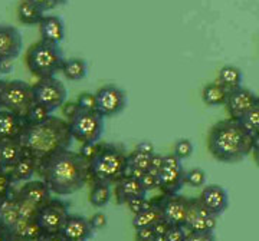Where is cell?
I'll return each instance as SVG.
<instances>
[{
	"label": "cell",
	"instance_id": "6da1fadb",
	"mask_svg": "<svg viewBox=\"0 0 259 241\" xmlns=\"http://www.w3.org/2000/svg\"><path fill=\"white\" fill-rule=\"evenodd\" d=\"M37 175L55 195H72L91 181L90 161L79 152L64 149L37 161Z\"/></svg>",
	"mask_w": 259,
	"mask_h": 241
},
{
	"label": "cell",
	"instance_id": "7a4b0ae2",
	"mask_svg": "<svg viewBox=\"0 0 259 241\" xmlns=\"http://www.w3.org/2000/svg\"><path fill=\"white\" fill-rule=\"evenodd\" d=\"M255 135L241 120L226 118L213 125L207 135V149L216 161L236 164L249 157L253 149Z\"/></svg>",
	"mask_w": 259,
	"mask_h": 241
},
{
	"label": "cell",
	"instance_id": "3957f363",
	"mask_svg": "<svg viewBox=\"0 0 259 241\" xmlns=\"http://www.w3.org/2000/svg\"><path fill=\"white\" fill-rule=\"evenodd\" d=\"M19 139L25 152L36 158L37 161L59 151L69 149L74 141L69 122L54 115L45 122L26 125Z\"/></svg>",
	"mask_w": 259,
	"mask_h": 241
},
{
	"label": "cell",
	"instance_id": "277c9868",
	"mask_svg": "<svg viewBox=\"0 0 259 241\" xmlns=\"http://www.w3.org/2000/svg\"><path fill=\"white\" fill-rule=\"evenodd\" d=\"M128 155L125 149L117 144L101 142L97 155L90 161L91 181L102 184H117L127 175Z\"/></svg>",
	"mask_w": 259,
	"mask_h": 241
},
{
	"label": "cell",
	"instance_id": "5b68a950",
	"mask_svg": "<svg viewBox=\"0 0 259 241\" xmlns=\"http://www.w3.org/2000/svg\"><path fill=\"white\" fill-rule=\"evenodd\" d=\"M25 62L32 75L40 79L55 76L58 72H61L65 57L59 45L40 39L29 47Z\"/></svg>",
	"mask_w": 259,
	"mask_h": 241
},
{
	"label": "cell",
	"instance_id": "8992f818",
	"mask_svg": "<svg viewBox=\"0 0 259 241\" xmlns=\"http://www.w3.org/2000/svg\"><path fill=\"white\" fill-rule=\"evenodd\" d=\"M0 93L3 109L25 118L29 108L33 105V86L25 81H0Z\"/></svg>",
	"mask_w": 259,
	"mask_h": 241
},
{
	"label": "cell",
	"instance_id": "52a82bcc",
	"mask_svg": "<svg viewBox=\"0 0 259 241\" xmlns=\"http://www.w3.org/2000/svg\"><path fill=\"white\" fill-rule=\"evenodd\" d=\"M68 122L74 141L81 144L100 142L104 132V116L98 111H79Z\"/></svg>",
	"mask_w": 259,
	"mask_h": 241
},
{
	"label": "cell",
	"instance_id": "ba28073f",
	"mask_svg": "<svg viewBox=\"0 0 259 241\" xmlns=\"http://www.w3.org/2000/svg\"><path fill=\"white\" fill-rule=\"evenodd\" d=\"M33 86V99L35 102L47 106L49 111L55 112L66 102L68 91L65 85L56 79L55 76L51 78H40Z\"/></svg>",
	"mask_w": 259,
	"mask_h": 241
},
{
	"label": "cell",
	"instance_id": "9c48e42d",
	"mask_svg": "<svg viewBox=\"0 0 259 241\" xmlns=\"http://www.w3.org/2000/svg\"><path fill=\"white\" fill-rule=\"evenodd\" d=\"M186 171L182 165V159L168 154L164 155L163 167L158 171V188L164 195H175L186 186Z\"/></svg>",
	"mask_w": 259,
	"mask_h": 241
},
{
	"label": "cell",
	"instance_id": "30bf717a",
	"mask_svg": "<svg viewBox=\"0 0 259 241\" xmlns=\"http://www.w3.org/2000/svg\"><path fill=\"white\" fill-rule=\"evenodd\" d=\"M69 215V205L59 198H51L39 208L36 221L44 232H59L62 224Z\"/></svg>",
	"mask_w": 259,
	"mask_h": 241
},
{
	"label": "cell",
	"instance_id": "8fae6325",
	"mask_svg": "<svg viewBox=\"0 0 259 241\" xmlns=\"http://www.w3.org/2000/svg\"><path fill=\"white\" fill-rule=\"evenodd\" d=\"M97 111L104 118L115 116L127 106V93L115 85H104L97 93Z\"/></svg>",
	"mask_w": 259,
	"mask_h": 241
},
{
	"label": "cell",
	"instance_id": "7c38bea8",
	"mask_svg": "<svg viewBox=\"0 0 259 241\" xmlns=\"http://www.w3.org/2000/svg\"><path fill=\"white\" fill-rule=\"evenodd\" d=\"M218 217L210 214L200 203L199 197L189 200L185 227L189 232H214Z\"/></svg>",
	"mask_w": 259,
	"mask_h": 241
},
{
	"label": "cell",
	"instance_id": "4fadbf2b",
	"mask_svg": "<svg viewBox=\"0 0 259 241\" xmlns=\"http://www.w3.org/2000/svg\"><path fill=\"white\" fill-rule=\"evenodd\" d=\"M156 203L160 205L163 218L168 221L171 225H185L187 208H189V200L185 195H161L154 198Z\"/></svg>",
	"mask_w": 259,
	"mask_h": 241
},
{
	"label": "cell",
	"instance_id": "5bb4252c",
	"mask_svg": "<svg viewBox=\"0 0 259 241\" xmlns=\"http://www.w3.org/2000/svg\"><path fill=\"white\" fill-rule=\"evenodd\" d=\"M256 103H258V95L242 86L228 93L225 108L229 118L239 120L243 118L245 113H248L253 106H256Z\"/></svg>",
	"mask_w": 259,
	"mask_h": 241
},
{
	"label": "cell",
	"instance_id": "9a60e30c",
	"mask_svg": "<svg viewBox=\"0 0 259 241\" xmlns=\"http://www.w3.org/2000/svg\"><path fill=\"white\" fill-rule=\"evenodd\" d=\"M199 200L204 205V208L214 217L222 215L229 207L228 191L222 186H216V184L204 187L203 191L199 195Z\"/></svg>",
	"mask_w": 259,
	"mask_h": 241
},
{
	"label": "cell",
	"instance_id": "2e32d148",
	"mask_svg": "<svg viewBox=\"0 0 259 241\" xmlns=\"http://www.w3.org/2000/svg\"><path fill=\"white\" fill-rule=\"evenodd\" d=\"M90 220L78 214H69L61 227V235L66 241H87L93 235Z\"/></svg>",
	"mask_w": 259,
	"mask_h": 241
},
{
	"label": "cell",
	"instance_id": "e0dca14e",
	"mask_svg": "<svg viewBox=\"0 0 259 241\" xmlns=\"http://www.w3.org/2000/svg\"><path fill=\"white\" fill-rule=\"evenodd\" d=\"M23 47V39L18 29L0 25V59H16Z\"/></svg>",
	"mask_w": 259,
	"mask_h": 241
},
{
	"label": "cell",
	"instance_id": "ac0fdd59",
	"mask_svg": "<svg viewBox=\"0 0 259 241\" xmlns=\"http://www.w3.org/2000/svg\"><path fill=\"white\" fill-rule=\"evenodd\" d=\"M114 186H115L114 187V197H115V203L118 205L127 204L130 200L147 194L144 187L141 186V181L134 176L125 175Z\"/></svg>",
	"mask_w": 259,
	"mask_h": 241
},
{
	"label": "cell",
	"instance_id": "d6986e66",
	"mask_svg": "<svg viewBox=\"0 0 259 241\" xmlns=\"http://www.w3.org/2000/svg\"><path fill=\"white\" fill-rule=\"evenodd\" d=\"M18 194L28 200L29 203H32L33 205H36L37 208H40L42 205H45L51 200L52 191L48 187V184L42 179L37 181H26V184H23V187L18 191Z\"/></svg>",
	"mask_w": 259,
	"mask_h": 241
},
{
	"label": "cell",
	"instance_id": "ffe728a7",
	"mask_svg": "<svg viewBox=\"0 0 259 241\" xmlns=\"http://www.w3.org/2000/svg\"><path fill=\"white\" fill-rule=\"evenodd\" d=\"M19 218H20V214H19L16 194L2 198V201H0V231H3L6 235H10L15 225L18 224Z\"/></svg>",
	"mask_w": 259,
	"mask_h": 241
},
{
	"label": "cell",
	"instance_id": "44dd1931",
	"mask_svg": "<svg viewBox=\"0 0 259 241\" xmlns=\"http://www.w3.org/2000/svg\"><path fill=\"white\" fill-rule=\"evenodd\" d=\"M37 26L42 40L59 45L65 39V23L59 16L45 15V18L42 19V22Z\"/></svg>",
	"mask_w": 259,
	"mask_h": 241
},
{
	"label": "cell",
	"instance_id": "7402d4cb",
	"mask_svg": "<svg viewBox=\"0 0 259 241\" xmlns=\"http://www.w3.org/2000/svg\"><path fill=\"white\" fill-rule=\"evenodd\" d=\"M26 125L25 118L8 109H0V139L19 138Z\"/></svg>",
	"mask_w": 259,
	"mask_h": 241
},
{
	"label": "cell",
	"instance_id": "603a6c76",
	"mask_svg": "<svg viewBox=\"0 0 259 241\" xmlns=\"http://www.w3.org/2000/svg\"><path fill=\"white\" fill-rule=\"evenodd\" d=\"M25 149L19 138L0 139V158L6 169H10L20 158L23 157Z\"/></svg>",
	"mask_w": 259,
	"mask_h": 241
},
{
	"label": "cell",
	"instance_id": "cb8c5ba5",
	"mask_svg": "<svg viewBox=\"0 0 259 241\" xmlns=\"http://www.w3.org/2000/svg\"><path fill=\"white\" fill-rule=\"evenodd\" d=\"M15 183L20 181H30L32 176L37 172V159L29 154H23V157L19 159L13 167L8 169Z\"/></svg>",
	"mask_w": 259,
	"mask_h": 241
},
{
	"label": "cell",
	"instance_id": "d4e9b609",
	"mask_svg": "<svg viewBox=\"0 0 259 241\" xmlns=\"http://www.w3.org/2000/svg\"><path fill=\"white\" fill-rule=\"evenodd\" d=\"M218 82L222 85L228 92H231V91H235L238 88H242L243 74H242V71L238 66L225 65L219 71Z\"/></svg>",
	"mask_w": 259,
	"mask_h": 241
},
{
	"label": "cell",
	"instance_id": "484cf974",
	"mask_svg": "<svg viewBox=\"0 0 259 241\" xmlns=\"http://www.w3.org/2000/svg\"><path fill=\"white\" fill-rule=\"evenodd\" d=\"M44 18H45V12H42L28 0H20V3L18 5V19L20 23L26 26L39 25Z\"/></svg>",
	"mask_w": 259,
	"mask_h": 241
},
{
	"label": "cell",
	"instance_id": "4316f807",
	"mask_svg": "<svg viewBox=\"0 0 259 241\" xmlns=\"http://www.w3.org/2000/svg\"><path fill=\"white\" fill-rule=\"evenodd\" d=\"M161 218H163V213H161L160 205L156 203V200H151V205L148 207L147 210H144V211L134 215L133 227L136 230L137 228H143V227H153Z\"/></svg>",
	"mask_w": 259,
	"mask_h": 241
},
{
	"label": "cell",
	"instance_id": "83f0119b",
	"mask_svg": "<svg viewBox=\"0 0 259 241\" xmlns=\"http://www.w3.org/2000/svg\"><path fill=\"white\" fill-rule=\"evenodd\" d=\"M61 72L68 81H81L88 75V64L81 57L65 59Z\"/></svg>",
	"mask_w": 259,
	"mask_h": 241
},
{
	"label": "cell",
	"instance_id": "f1b7e54d",
	"mask_svg": "<svg viewBox=\"0 0 259 241\" xmlns=\"http://www.w3.org/2000/svg\"><path fill=\"white\" fill-rule=\"evenodd\" d=\"M228 91L219 82L207 84L202 91V99L207 106H225L228 99Z\"/></svg>",
	"mask_w": 259,
	"mask_h": 241
},
{
	"label": "cell",
	"instance_id": "f546056e",
	"mask_svg": "<svg viewBox=\"0 0 259 241\" xmlns=\"http://www.w3.org/2000/svg\"><path fill=\"white\" fill-rule=\"evenodd\" d=\"M112 191L110 184H102V183H94L93 188L88 195L90 204L95 208H102L111 201Z\"/></svg>",
	"mask_w": 259,
	"mask_h": 241
},
{
	"label": "cell",
	"instance_id": "4dcf8cb0",
	"mask_svg": "<svg viewBox=\"0 0 259 241\" xmlns=\"http://www.w3.org/2000/svg\"><path fill=\"white\" fill-rule=\"evenodd\" d=\"M54 112L49 111L47 106L40 105V103L33 102V105L29 108L28 113L25 116V120L28 125H35V124H40V122H45L48 118L52 116Z\"/></svg>",
	"mask_w": 259,
	"mask_h": 241
},
{
	"label": "cell",
	"instance_id": "1f68e13d",
	"mask_svg": "<svg viewBox=\"0 0 259 241\" xmlns=\"http://www.w3.org/2000/svg\"><path fill=\"white\" fill-rule=\"evenodd\" d=\"M151 158H153V154L134 149L131 154H128L130 167L137 168V169H141V171H148L150 167H151Z\"/></svg>",
	"mask_w": 259,
	"mask_h": 241
},
{
	"label": "cell",
	"instance_id": "d6a6232c",
	"mask_svg": "<svg viewBox=\"0 0 259 241\" xmlns=\"http://www.w3.org/2000/svg\"><path fill=\"white\" fill-rule=\"evenodd\" d=\"M16 201H18L20 218H23V220H35L36 218L37 211H39V208H37L36 205L29 203L28 200L22 198L19 194H16Z\"/></svg>",
	"mask_w": 259,
	"mask_h": 241
},
{
	"label": "cell",
	"instance_id": "836d02e7",
	"mask_svg": "<svg viewBox=\"0 0 259 241\" xmlns=\"http://www.w3.org/2000/svg\"><path fill=\"white\" fill-rule=\"evenodd\" d=\"M243 124V127L248 131H250L253 135H256L259 132V106L256 103V106H253L248 113L243 115V118L239 119Z\"/></svg>",
	"mask_w": 259,
	"mask_h": 241
},
{
	"label": "cell",
	"instance_id": "e575fe53",
	"mask_svg": "<svg viewBox=\"0 0 259 241\" xmlns=\"http://www.w3.org/2000/svg\"><path fill=\"white\" fill-rule=\"evenodd\" d=\"M186 186L193 187V188H199L206 184V172L202 168H192L189 171H186L185 176Z\"/></svg>",
	"mask_w": 259,
	"mask_h": 241
},
{
	"label": "cell",
	"instance_id": "d590c367",
	"mask_svg": "<svg viewBox=\"0 0 259 241\" xmlns=\"http://www.w3.org/2000/svg\"><path fill=\"white\" fill-rule=\"evenodd\" d=\"M173 154L179 159H186L193 154V144L190 139H179L175 147H173Z\"/></svg>",
	"mask_w": 259,
	"mask_h": 241
},
{
	"label": "cell",
	"instance_id": "8d00e7d4",
	"mask_svg": "<svg viewBox=\"0 0 259 241\" xmlns=\"http://www.w3.org/2000/svg\"><path fill=\"white\" fill-rule=\"evenodd\" d=\"M76 103H78L79 111H97V96H95V93L82 92L78 96Z\"/></svg>",
	"mask_w": 259,
	"mask_h": 241
},
{
	"label": "cell",
	"instance_id": "74e56055",
	"mask_svg": "<svg viewBox=\"0 0 259 241\" xmlns=\"http://www.w3.org/2000/svg\"><path fill=\"white\" fill-rule=\"evenodd\" d=\"M13 184L15 181L8 169L0 172V198H6L13 194Z\"/></svg>",
	"mask_w": 259,
	"mask_h": 241
},
{
	"label": "cell",
	"instance_id": "f35d334b",
	"mask_svg": "<svg viewBox=\"0 0 259 241\" xmlns=\"http://www.w3.org/2000/svg\"><path fill=\"white\" fill-rule=\"evenodd\" d=\"M127 207H128V210L131 213L134 214H139L141 211H144V210H147L148 207L151 205V200H147V197L146 195H141V197H136V198H133V200H130L128 203H127Z\"/></svg>",
	"mask_w": 259,
	"mask_h": 241
},
{
	"label": "cell",
	"instance_id": "ab89813d",
	"mask_svg": "<svg viewBox=\"0 0 259 241\" xmlns=\"http://www.w3.org/2000/svg\"><path fill=\"white\" fill-rule=\"evenodd\" d=\"M140 181H141V186L144 187L146 191H153V190L158 188V172L153 171V169H148L140 178Z\"/></svg>",
	"mask_w": 259,
	"mask_h": 241
},
{
	"label": "cell",
	"instance_id": "60d3db41",
	"mask_svg": "<svg viewBox=\"0 0 259 241\" xmlns=\"http://www.w3.org/2000/svg\"><path fill=\"white\" fill-rule=\"evenodd\" d=\"M187 234L185 225H171L166 234V241H186Z\"/></svg>",
	"mask_w": 259,
	"mask_h": 241
},
{
	"label": "cell",
	"instance_id": "b9f144b4",
	"mask_svg": "<svg viewBox=\"0 0 259 241\" xmlns=\"http://www.w3.org/2000/svg\"><path fill=\"white\" fill-rule=\"evenodd\" d=\"M30 3H33L35 6H37L42 12H49V10H54L59 6H64L66 5L68 0H28Z\"/></svg>",
	"mask_w": 259,
	"mask_h": 241
},
{
	"label": "cell",
	"instance_id": "7bdbcfd3",
	"mask_svg": "<svg viewBox=\"0 0 259 241\" xmlns=\"http://www.w3.org/2000/svg\"><path fill=\"white\" fill-rule=\"evenodd\" d=\"M100 145H101V142H93V144H81V149H79V154L82 155L83 158H87L88 161H91L95 155H97V152H98V149H100Z\"/></svg>",
	"mask_w": 259,
	"mask_h": 241
},
{
	"label": "cell",
	"instance_id": "ee69618b",
	"mask_svg": "<svg viewBox=\"0 0 259 241\" xmlns=\"http://www.w3.org/2000/svg\"><path fill=\"white\" fill-rule=\"evenodd\" d=\"M136 241H154L156 240V232L153 230V227H143L136 230Z\"/></svg>",
	"mask_w": 259,
	"mask_h": 241
},
{
	"label": "cell",
	"instance_id": "f6af8a7d",
	"mask_svg": "<svg viewBox=\"0 0 259 241\" xmlns=\"http://www.w3.org/2000/svg\"><path fill=\"white\" fill-rule=\"evenodd\" d=\"M107 223H108L107 215L102 213L94 214L93 217L90 218V224H91L94 231H95V230H102V228H105V227H107Z\"/></svg>",
	"mask_w": 259,
	"mask_h": 241
},
{
	"label": "cell",
	"instance_id": "bcb514c9",
	"mask_svg": "<svg viewBox=\"0 0 259 241\" xmlns=\"http://www.w3.org/2000/svg\"><path fill=\"white\" fill-rule=\"evenodd\" d=\"M61 108H62V115H64L66 120H71L79 112V108H78L76 102H65Z\"/></svg>",
	"mask_w": 259,
	"mask_h": 241
},
{
	"label": "cell",
	"instance_id": "7dc6e473",
	"mask_svg": "<svg viewBox=\"0 0 259 241\" xmlns=\"http://www.w3.org/2000/svg\"><path fill=\"white\" fill-rule=\"evenodd\" d=\"M186 241H216L214 232H189Z\"/></svg>",
	"mask_w": 259,
	"mask_h": 241
},
{
	"label": "cell",
	"instance_id": "c3c4849f",
	"mask_svg": "<svg viewBox=\"0 0 259 241\" xmlns=\"http://www.w3.org/2000/svg\"><path fill=\"white\" fill-rule=\"evenodd\" d=\"M170 227H171V224L166 221L164 218H161V220H158L157 223L153 225V230H154L156 237H157V235H166Z\"/></svg>",
	"mask_w": 259,
	"mask_h": 241
},
{
	"label": "cell",
	"instance_id": "681fc988",
	"mask_svg": "<svg viewBox=\"0 0 259 241\" xmlns=\"http://www.w3.org/2000/svg\"><path fill=\"white\" fill-rule=\"evenodd\" d=\"M36 241H66L61 232H42Z\"/></svg>",
	"mask_w": 259,
	"mask_h": 241
},
{
	"label": "cell",
	"instance_id": "f907efd6",
	"mask_svg": "<svg viewBox=\"0 0 259 241\" xmlns=\"http://www.w3.org/2000/svg\"><path fill=\"white\" fill-rule=\"evenodd\" d=\"M163 162H164V155H160V154L154 152L153 158H151V167H150V169L158 172L161 169V167H163Z\"/></svg>",
	"mask_w": 259,
	"mask_h": 241
},
{
	"label": "cell",
	"instance_id": "816d5d0a",
	"mask_svg": "<svg viewBox=\"0 0 259 241\" xmlns=\"http://www.w3.org/2000/svg\"><path fill=\"white\" fill-rule=\"evenodd\" d=\"M15 68L13 59H0V74L6 75L10 74Z\"/></svg>",
	"mask_w": 259,
	"mask_h": 241
},
{
	"label": "cell",
	"instance_id": "f5cc1de1",
	"mask_svg": "<svg viewBox=\"0 0 259 241\" xmlns=\"http://www.w3.org/2000/svg\"><path fill=\"white\" fill-rule=\"evenodd\" d=\"M136 149L143 151V152H148V154H154V145L150 141H141L140 144H137Z\"/></svg>",
	"mask_w": 259,
	"mask_h": 241
},
{
	"label": "cell",
	"instance_id": "db71d44e",
	"mask_svg": "<svg viewBox=\"0 0 259 241\" xmlns=\"http://www.w3.org/2000/svg\"><path fill=\"white\" fill-rule=\"evenodd\" d=\"M252 151L259 154V132L255 135V138H253V149Z\"/></svg>",
	"mask_w": 259,
	"mask_h": 241
},
{
	"label": "cell",
	"instance_id": "11a10c76",
	"mask_svg": "<svg viewBox=\"0 0 259 241\" xmlns=\"http://www.w3.org/2000/svg\"><path fill=\"white\" fill-rule=\"evenodd\" d=\"M6 241H29V240L23 238V237H18V235H8Z\"/></svg>",
	"mask_w": 259,
	"mask_h": 241
},
{
	"label": "cell",
	"instance_id": "9f6ffc18",
	"mask_svg": "<svg viewBox=\"0 0 259 241\" xmlns=\"http://www.w3.org/2000/svg\"><path fill=\"white\" fill-rule=\"evenodd\" d=\"M3 171H6V168L3 165V161H2V158H0V172H3Z\"/></svg>",
	"mask_w": 259,
	"mask_h": 241
},
{
	"label": "cell",
	"instance_id": "6f0895ef",
	"mask_svg": "<svg viewBox=\"0 0 259 241\" xmlns=\"http://www.w3.org/2000/svg\"><path fill=\"white\" fill-rule=\"evenodd\" d=\"M0 109H3V105H2V93H0Z\"/></svg>",
	"mask_w": 259,
	"mask_h": 241
},
{
	"label": "cell",
	"instance_id": "680465c9",
	"mask_svg": "<svg viewBox=\"0 0 259 241\" xmlns=\"http://www.w3.org/2000/svg\"><path fill=\"white\" fill-rule=\"evenodd\" d=\"M258 106H259V95H258Z\"/></svg>",
	"mask_w": 259,
	"mask_h": 241
},
{
	"label": "cell",
	"instance_id": "91938a15",
	"mask_svg": "<svg viewBox=\"0 0 259 241\" xmlns=\"http://www.w3.org/2000/svg\"><path fill=\"white\" fill-rule=\"evenodd\" d=\"M0 201H2V198H0Z\"/></svg>",
	"mask_w": 259,
	"mask_h": 241
}]
</instances>
